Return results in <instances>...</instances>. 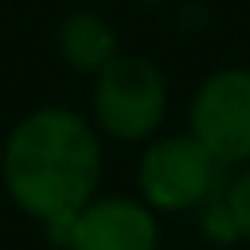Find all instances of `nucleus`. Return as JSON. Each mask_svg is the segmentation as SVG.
Instances as JSON below:
<instances>
[{"label":"nucleus","instance_id":"1","mask_svg":"<svg viewBox=\"0 0 250 250\" xmlns=\"http://www.w3.org/2000/svg\"><path fill=\"white\" fill-rule=\"evenodd\" d=\"M102 176V148L94 129L70 109H39L23 117L4 148V184L12 199L55 227L94 199Z\"/></svg>","mask_w":250,"mask_h":250},{"label":"nucleus","instance_id":"2","mask_svg":"<svg viewBox=\"0 0 250 250\" xmlns=\"http://www.w3.org/2000/svg\"><path fill=\"white\" fill-rule=\"evenodd\" d=\"M98 125L121 141L148 137L164 117V78L148 59L117 55L109 66L98 70L94 90Z\"/></svg>","mask_w":250,"mask_h":250},{"label":"nucleus","instance_id":"3","mask_svg":"<svg viewBox=\"0 0 250 250\" xmlns=\"http://www.w3.org/2000/svg\"><path fill=\"white\" fill-rule=\"evenodd\" d=\"M191 137L219 160H250V70L211 74L191 102Z\"/></svg>","mask_w":250,"mask_h":250},{"label":"nucleus","instance_id":"4","mask_svg":"<svg viewBox=\"0 0 250 250\" xmlns=\"http://www.w3.org/2000/svg\"><path fill=\"white\" fill-rule=\"evenodd\" d=\"M219 160L195 137H164L141 160V188L152 207L180 211L211 195Z\"/></svg>","mask_w":250,"mask_h":250},{"label":"nucleus","instance_id":"5","mask_svg":"<svg viewBox=\"0 0 250 250\" xmlns=\"http://www.w3.org/2000/svg\"><path fill=\"white\" fill-rule=\"evenodd\" d=\"M66 238L74 250H156V219L121 195L90 199L66 223Z\"/></svg>","mask_w":250,"mask_h":250},{"label":"nucleus","instance_id":"6","mask_svg":"<svg viewBox=\"0 0 250 250\" xmlns=\"http://www.w3.org/2000/svg\"><path fill=\"white\" fill-rule=\"evenodd\" d=\"M59 51L74 70H102L117 59V35L105 20L78 12L59 27Z\"/></svg>","mask_w":250,"mask_h":250},{"label":"nucleus","instance_id":"7","mask_svg":"<svg viewBox=\"0 0 250 250\" xmlns=\"http://www.w3.org/2000/svg\"><path fill=\"white\" fill-rule=\"evenodd\" d=\"M223 219H227V230H230V234L250 238V172H242V176L230 184Z\"/></svg>","mask_w":250,"mask_h":250}]
</instances>
